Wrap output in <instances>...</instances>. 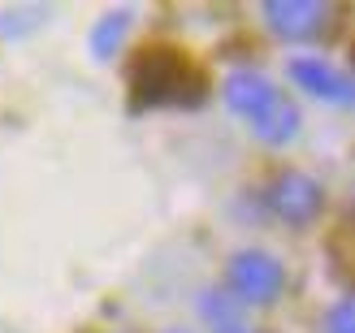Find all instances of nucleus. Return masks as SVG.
<instances>
[{"label":"nucleus","mask_w":355,"mask_h":333,"mask_svg":"<svg viewBox=\"0 0 355 333\" xmlns=\"http://www.w3.org/2000/svg\"><path fill=\"white\" fill-rule=\"evenodd\" d=\"M212 333H260V329H252V325H243V321H234V325H221V329H212Z\"/></svg>","instance_id":"nucleus-11"},{"label":"nucleus","mask_w":355,"mask_h":333,"mask_svg":"<svg viewBox=\"0 0 355 333\" xmlns=\"http://www.w3.org/2000/svg\"><path fill=\"white\" fill-rule=\"evenodd\" d=\"M321 333H355V312H351V303H347V299H343V303H334V307L325 312Z\"/></svg>","instance_id":"nucleus-9"},{"label":"nucleus","mask_w":355,"mask_h":333,"mask_svg":"<svg viewBox=\"0 0 355 333\" xmlns=\"http://www.w3.org/2000/svg\"><path fill=\"white\" fill-rule=\"evenodd\" d=\"M165 333H187V329H165Z\"/></svg>","instance_id":"nucleus-12"},{"label":"nucleus","mask_w":355,"mask_h":333,"mask_svg":"<svg viewBox=\"0 0 355 333\" xmlns=\"http://www.w3.org/2000/svg\"><path fill=\"white\" fill-rule=\"evenodd\" d=\"M260 13H264V26L277 39H291V44L321 39V35H329L334 17H338V9L321 5V0H269Z\"/></svg>","instance_id":"nucleus-4"},{"label":"nucleus","mask_w":355,"mask_h":333,"mask_svg":"<svg viewBox=\"0 0 355 333\" xmlns=\"http://www.w3.org/2000/svg\"><path fill=\"white\" fill-rule=\"evenodd\" d=\"M264 199H269V208H273L277 221L304 230V225H312L316 217H321L325 190H321V182H316L312 173L286 169V173H277V178H273V186H269V195H264Z\"/></svg>","instance_id":"nucleus-5"},{"label":"nucleus","mask_w":355,"mask_h":333,"mask_svg":"<svg viewBox=\"0 0 355 333\" xmlns=\"http://www.w3.org/2000/svg\"><path fill=\"white\" fill-rule=\"evenodd\" d=\"M126 22H130L126 9H117V13H109V17H100V22H96V30H92V52H96L100 61H109L113 52L121 48V39H126Z\"/></svg>","instance_id":"nucleus-7"},{"label":"nucleus","mask_w":355,"mask_h":333,"mask_svg":"<svg viewBox=\"0 0 355 333\" xmlns=\"http://www.w3.org/2000/svg\"><path fill=\"white\" fill-rule=\"evenodd\" d=\"M200 312H204V321H212V329L239 321V303L230 299V294H217V290H204L200 294Z\"/></svg>","instance_id":"nucleus-8"},{"label":"nucleus","mask_w":355,"mask_h":333,"mask_svg":"<svg viewBox=\"0 0 355 333\" xmlns=\"http://www.w3.org/2000/svg\"><path fill=\"white\" fill-rule=\"evenodd\" d=\"M225 286L230 294L239 299V307H269L282 299V290H286V269H282V260L273 251H260V247H243L230 255L225 264Z\"/></svg>","instance_id":"nucleus-3"},{"label":"nucleus","mask_w":355,"mask_h":333,"mask_svg":"<svg viewBox=\"0 0 355 333\" xmlns=\"http://www.w3.org/2000/svg\"><path fill=\"white\" fill-rule=\"evenodd\" d=\"M22 22H40V9H13V13H0V35H22Z\"/></svg>","instance_id":"nucleus-10"},{"label":"nucleus","mask_w":355,"mask_h":333,"mask_svg":"<svg viewBox=\"0 0 355 333\" xmlns=\"http://www.w3.org/2000/svg\"><path fill=\"white\" fill-rule=\"evenodd\" d=\"M291 78L304 87L308 96L325 100V104H351V96H355L351 78L343 74L338 65H329V61H321V57H295V61H291Z\"/></svg>","instance_id":"nucleus-6"},{"label":"nucleus","mask_w":355,"mask_h":333,"mask_svg":"<svg viewBox=\"0 0 355 333\" xmlns=\"http://www.w3.org/2000/svg\"><path fill=\"white\" fill-rule=\"evenodd\" d=\"M130 91L148 109H191L204 100V78L178 57V52H144L130 69Z\"/></svg>","instance_id":"nucleus-2"},{"label":"nucleus","mask_w":355,"mask_h":333,"mask_svg":"<svg viewBox=\"0 0 355 333\" xmlns=\"http://www.w3.org/2000/svg\"><path fill=\"white\" fill-rule=\"evenodd\" d=\"M221 96H225L230 109L252 126V134L260 143L282 147V143H291L299 134V109L260 74V69H252V65L230 69L225 82H221Z\"/></svg>","instance_id":"nucleus-1"}]
</instances>
